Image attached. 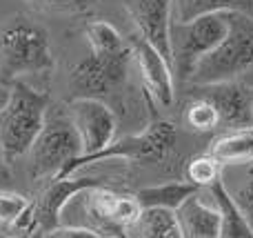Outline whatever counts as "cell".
Masks as SVG:
<instances>
[{
	"label": "cell",
	"instance_id": "5",
	"mask_svg": "<svg viewBox=\"0 0 253 238\" xmlns=\"http://www.w3.org/2000/svg\"><path fill=\"white\" fill-rule=\"evenodd\" d=\"M229 31V13H205L171 25V71L189 78L200 58L213 51Z\"/></svg>",
	"mask_w": 253,
	"mask_h": 238
},
{
	"label": "cell",
	"instance_id": "26",
	"mask_svg": "<svg viewBox=\"0 0 253 238\" xmlns=\"http://www.w3.org/2000/svg\"><path fill=\"white\" fill-rule=\"evenodd\" d=\"M42 238H102L96 232L87 230V227H53L49 232H42Z\"/></svg>",
	"mask_w": 253,
	"mask_h": 238
},
{
	"label": "cell",
	"instance_id": "3",
	"mask_svg": "<svg viewBox=\"0 0 253 238\" xmlns=\"http://www.w3.org/2000/svg\"><path fill=\"white\" fill-rule=\"evenodd\" d=\"M53 67L49 31L34 20L16 16L0 27V76L20 78Z\"/></svg>",
	"mask_w": 253,
	"mask_h": 238
},
{
	"label": "cell",
	"instance_id": "23",
	"mask_svg": "<svg viewBox=\"0 0 253 238\" xmlns=\"http://www.w3.org/2000/svg\"><path fill=\"white\" fill-rule=\"evenodd\" d=\"M184 123H187L189 129L193 132H213L215 127H220V118H218V111L211 102H207L205 98H193L189 102V107L184 109Z\"/></svg>",
	"mask_w": 253,
	"mask_h": 238
},
{
	"label": "cell",
	"instance_id": "1",
	"mask_svg": "<svg viewBox=\"0 0 253 238\" xmlns=\"http://www.w3.org/2000/svg\"><path fill=\"white\" fill-rule=\"evenodd\" d=\"M47 92H38L22 80H13L0 109V151L4 163L29 154L47 123Z\"/></svg>",
	"mask_w": 253,
	"mask_h": 238
},
{
	"label": "cell",
	"instance_id": "19",
	"mask_svg": "<svg viewBox=\"0 0 253 238\" xmlns=\"http://www.w3.org/2000/svg\"><path fill=\"white\" fill-rule=\"evenodd\" d=\"M198 187H193L191 183L182 181V183H162V185H153V187H144L135 194V200L142 209L149 207H160V209H175L189 198V196L198 194Z\"/></svg>",
	"mask_w": 253,
	"mask_h": 238
},
{
	"label": "cell",
	"instance_id": "17",
	"mask_svg": "<svg viewBox=\"0 0 253 238\" xmlns=\"http://www.w3.org/2000/svg\"><path fill=\"white\" fill-rule=\"evenodd\" d=\"M224 191L233 200L242 216L251 223L253 227V163L238 165V167H222L220 176Z\"/></svg>",
	"mask_w": 253,
	"mask_h": 238
},
{
	"label": "cell",
	"instance_id": "7",
	"mask_svg": "<svg viewBox=\"0 0 253 238\" xmlns=\"http://www.w3.org/2000/svg\"><path fill=\"white\" fill-rule=\"evenodd\" d=\"M129 62L131 49L125 53H114V56L89 53L69 74V85L76 92V98H98V100H102L107 94H111L125 83Z\"/></svg>",
	"mask_w": 253,
	"mask_h": 238
},
{
	"label": "cell",
	"instance_id": "16",
	"mask_svg": "<svg viewBox=\"0 0 253 238\" xmlns=\"http://www.w3.org/2000/svg\"><path fill=\"white\" fill-rule=\"evenodd\" d=\"M123 238H182L175 212L160 207L142 209L140 216L123 232Z\"/></svg>",
	"mask_w": 253,
	"mask_h": 238
},
{
	"label": "cell",
	"instance_id": "11",
	"mask_svg": "<svg viewBox=\"0 0 253 238\" xmlns=\"http://www.w3.org/2000/svg\"><path fill=\"white\" fill-rule=\"evenodd\" d=\"M198 98L215 107L220 125L231 129L253 127V89L240 80H227L215 85H200Z\"/></svg>",
	"mask_w": 253,
	"mask_h": 238
},
{
	"label": "cell",
	"instance_id": "18",
	"mask_svg": "<svg viewBox=\"0 0 253 238\" xmlns=\"http://www.w3.org/2000/svg\"><path fill=\"white\" fill-rule=\"evenodd\" d=\"M205 13H245L253 18V0H175L173 22H187Z\"/></svg>",
	"mask_w": 253,
	"mask_h": 238
},
{
	"label": "cell",
	"instance_id": "24",
	"mask_svg": "<svg viewBox=\"0 0 253 238\" xmlns=\"http://www.w3.org/2000/svg\"><path fill=\"white\" fill-rule=\"evenodd\" d=\"M31 203L22 194L9 190H0V227H11L16 232L18 223L29 212Z\"/></svg>",
	"mask_w": 253,
	"mask_h": 238
},
{
	"label": "cell",
	"instance_id": "6",
	"mask_svg": "<svg viewBox=\"0 0 253 238\" xmlns=\"http://www.w3.org/2000/svg\"><path fill=\"white\" fill-rule=\"evenodd\" d=\"M31 174L36 178H58L62 169L83 156L80 141L76 129L71 127L69 118H53L44 123L40 136L29 149Z\"/></svg>",
	"mask_w": 253,
	"mask_h": 238
},
{
	"label": "cell",
	"instance_id": "8",
	"mask_svg": "<svg viewBox=\"0 0 253 238\" xmlns=\"http://www.w3.org/2000/svg\"><path fill=\"white\" fill-rule=\"evenodd\" d=\"M67 118L78 134L83 156L98 154L114 143L118 123L109 105L98 98H74L67 105Z\"/></svg>",
	"mask_w": 253,
	"mask_h": 238
},
{
	"label": "cell",
	"instance_id": "20",
	"mask_svg": "<svg viewBox=\"0 0 253 238\" xmlns=\"http://www.w3.org/2000/svg\"><path fill=\"white\" fill-rule=\"evenodd\" d=\"M211 196L213 203L218 205L220 214H222V227H220V238H253V227L251 223L242 216V212L233 205L229 194L224 191L222 183H215L211 187Z\"/></svg>",
	"mask_w": 253,
	"mask_h": 238
},
{
	"label": "cell",
	"instance_id": "10",
	"mask_svg": "<svg viewBox=\"0 0 253 238\" xmlns=\"http://www.w3.org/2000/svg\"><path fill=\"white\" fill-rule=\"evenodd\" d=\"M175 0H126L125 7L135 36L171 65V25Z\"/></svg>",
	"mask_w": 253,
	"mask_h": 238
},
{
	"label": "cell",
	"instance_id": "22",
	"mask_svg": "<svg viewBox=\"0 0 253 238\" xmlns=\"http://www.w3.org/2000/svg\"><path fill=\"white\" fill-rule=\"evenodd\" d=\"M222 176V167L209 154H200L191 158L184 167V178L198 190H211Z\"/></svg>",
	"mask_w": 253,
	"mask_h": 238
},
{
	"label": "cell",
	"instance_id": "28",
	"mask_svg": "<svg viewBox=\"0 0 253 238\" xmlns=\"http://www.w3.org/2000/svg\"><path fill=\"white\" fill-rule=\"evenodd\" d=\"M9 238H42V232H34L31 236H9Z\"/></svg>",
	"mask_w": 253,
	"mask_h": 238
},
{
	"label": "cell",
	"instance_id": "12",
	"mask_svg": "<svg viewBox=\"0 0 253 238\" xmlns=\"http://www.w3.org/2000/svg\"><path fill=\"white\" fill-rule=\"evenodd\" d=\"M129 49L131 60L135 62V69L140 74L147 96L156 100L160 107L169 109L173 105V76H171L173 71H171V65L138 36H131Z\"/></svg>",
	"mask_w": 253,
	"mask_h": 238
},
{
	"label": "cell",
	"instance_id": "27",
	"mask_svg": "<svg viewBox=\"0 0 253 238\" xmlns=\"http://www.w3.org/2000/svg\"><path fill=\"white\" fill-rule=\"evenodd\" d=\"M9 183H11V172H9V165L0 158V190H7Z\"/></svg>",
	"mask_w": 253,
	"mask_h": 238
},
{
	"label": "cell",
	"instance_id": "15",
	"mask_svg": "<svg viewBox=\"0 0 253 238\" xmlns=\"http://www.w3.org/2000/svg\"><path fill=\"white\" fill-rule=\"evenodd\" d=\"M207 154L220 167H238L253 163V127L229 129L209 145Z\"/></svg>",
	"mask_w": 253,
	"mask_h": 238
},
{
	"label": "cell",
	"instance_id": "2",
	"mask_svg": "<svg viewBox=\"0 0 253 238\" xmlns=\"http://www.w3.org/2000/svg\"><path fill=\"white\" fill-rule=\"evenodd\" d=\"M253 67V18L229 13V31L224 40L196 62L189 74L193 85H215L238 80Z\"/></svg>",
	"mask_w": 253,
	"mask_h": 238
},
{
	"label": "cell",
	"instance_id": "25",
	"mask_svg": "<svg viewBox=\"0 0 253 238\" xmlns=\"http://www.w3.org/2000/svg\"><path fill=\"white\" fill-rule=\"evenodd\" d=\"M34 9L47 13H83L96 0H27Z\"/></svg>",
	"mask_w": 253,
	"mask_h": 238
},
{
	"label": "cell",
	"instance_id": "14",
	"mask_svg": "<svg viewBox=\"0 0 253 238\" xmlns=\"http://www.w3.org/2000/svg\"><path fill=\"white\" fill-rule=\"evenodd\" d=\"M175 218L182 238H220L222 214L215 203H205L200 191L175 209Z\"/></svg>",
	"mask_w": 253,
	"mask_h": 238
},
{
	"label": "cell",
	"instance_id": "21",
	"mask_svg": "<svg viewBox=\"0 0 253 238\" xmlns=\"http://www.w3.org/2000/svg\"><path fill=\"white\" fill-rule=\"evenodd\" d=\"M84 38H87L89 47H91V53H98V56H114V53L129 51V43L107 20L87 22L84 25Z\"/></svg>",
	"mask_w": 253,
	"mask_h": 238
},
{
	"label": "cell",
	"instance_id": "4",
	"mask_svg": "<svg viewBox=\"0 0 253 238\" xmlns=\"http://www.w3.org/2000/svg\"><path fill=\"white\" fill-rule=\"evenodd\" d=\"M178 141V132L171 123L167 120H153L149 123V127L138 136H126L120 141L107 145L102 151L91 156H78L76 160H71L62 174L58 178H69L74 176L78 169L87 167L91 163H100V160H135V163H160L171 154V149L175 147Z\"/></svg>",
	"mask_w": 253,
	"mask_h": 238
},
{
	"label": "cell",
	"instance_id": "9",
	"mask_svg": "<svg viewBox=\"0 0 253 238\" xmlns=\"http://www.w3.org/2000/svg\"><path fill=\"white\" fill-rule=\"evenodd\" d=\"M80 196L84 198V209H87L89 218L98 227L96 234L107 238H123V232L142 212L135 196L116 194V191L107 190L105 185L87 190Z\"/></svg>",
	"mask_w": 253,
	"mask_h": 238
},
{
	"label": "cell",
	"instance_id": "13",
	"mask_svg": "<svg viewBox=\"0 0 253 238\" xmlns=\"http://www.w3.org/2000/svg\"><path fill=\"white\" fill-rule=\"evenodd\" d=\"M93 187H102L100 178H51V183L31 203L38 232H49L60 225V212L65 209V205L74 196L83 194L87 190H93Z\"/></svg>",
	"mask_w": 253,
	"mask_h": 238
}]
</instances>
